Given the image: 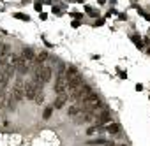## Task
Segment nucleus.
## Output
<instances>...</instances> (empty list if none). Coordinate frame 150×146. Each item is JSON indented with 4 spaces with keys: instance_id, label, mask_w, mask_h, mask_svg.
<instances>
[{
    "instance_id": "nucleus-21",
    "label": "nucleus",
    "mask_w": 150,
    "mask_h": 146,
    "mask_svg": "<svg viewBox=\"0 0 150 146\" xmlns=\"http://www.w3.org/2000/svg\"><path fill=\"white\" fill-rule=\"evenodd\" d=\"M71 16H72V18H81V14H80V13H71Z\"/></svg>"
},
{
    "instance_id": "nucleus-5",
    "label": "nucleus",
    "mask_w": 150,
    "mask_h": 146,
    "mask_svg": "<svg viewBox=\"0 0 150 146\" xmlns=\"http://www.w3.org/2000/svg\"><path fill=\"white\" fill-rule=\"evenodd\" d=\"M39 90H42V88H39L34 81L25 83V88H23V97H25L27 100H34V97H35V93H37Z\"/></svg>"
},
{
    "instance_id": "nucleus-13",
    "label": "nucleus",
    "mask_w": 150,
    "mask_h": 146,
    "mask_svg": "<svg viewBox=\"0 0 150 146\" xmlns=\"http://www.w3.org/2000/svg\"><path fill=\"white\" fill-rule=\"evenodd\" d=\"M108 142H110V141L104 139V137H97V139H90V141H87L88 146H103V144H108Z\"/></svg>"
},
{
    "instance_id": "nucleus-16",
    "label": "nucleus",
    "mask_w": 150,
    "mask_h": 146,
    "mask_svg": "<svg viewBox=\"0 0 150 146\" xmlns=\"http://www.w3.org/2000/svg\"><path fill=\"white\" fill-rule=\"evenodd\" d=\"M131 41L136 44V48H139V49L143 48V42H141V37L139 35H131Z\"/></svg>"
},
{
    "instance_id": "nucleus-1",
    "label": "nucleus",
    "mask_w": 150,
    "mask_h": 146,
    "mask_svg": "<svg viewBox=\"0 0 150 146\" xmlns=\"http://www.w3.org/2000/svg\"><path fill=\"white\" fill-rule=\"evenodd\" d=\"M13 74H14V67L11 63L0 67V95L6 93V88H7L9 81L13 79Z\"/></svg>"
},
{
    "instance_id": "nucleus-4",
    "label": "nucleus",
    "mask_w": 150,
    "mask_h": 146,
    "mask_svg": "<svg viewBox=\"0 0 150 146\" xmlns=\"http://www.w3.org/2000/svg\"><path fill=\"white\" fill-rule=\"evenodd\" d=\"M90 92H92V88H90V85H87V83H83V85H81V86H80V88H78L76 92H74L72 95H69L67 99H69V100H72V102H76V100H80V99H83V97H87V95H88Z\"/></svg>"
},
{
    "instance_id": "nucleus-9",
    "label": "nucleus",
    "mask_w": 150,
    "mask_h": 146,
    "mask_svg": "<svg viewBox=\"0 0 150 146\" xmlns=\"http://www.w3.org/2000/svg\"><path fill=\"white\" fill-rule=\"evenodd\" d=\"M83 83H85V81H83V78H81V76L78 74L76 78H72V79H71V81L67 83V90H65V92H69V95H72V93L76 92V90H78V88H80V86H81ZM69 95H67V97H69Z\"/></svg>"
},
{
    "instance_id": "nucleus-20",
    "label": "nucleus",
    "mask_w": 150,
    "mask_h": 146,
    "mask_svg": "<svg viewBox=\"0 0 150 146\" xmlns=\"http://www.w3.org/2000/svg\"><path fill=\"white\" fill-rule=\"evenodd\" d=\"M14 18H16V20H21V21H30V18H28V16H25L23 13H16V14H14Z\"/></svg>"
},
{
    "instance_id": "nucleus-7",
    "label": "nucleus",
    "mask_w": 150,
    "mask_h": 146,
    "mask_svg": "<svg viewBox=\"0 0 150 146\" xmlns=\"http://www.w3.org/2000/svg\"><path fill=\"white\" fill-rule=\"evenodd\" d=\"M97 111H92V109H85L83 113H80L76 116V123H88V121H94Z\"/></svg>"
},
{
    "instance_id": "nucleus-15",
    "label": "nucleus",
    "mask_w": 150,
    "mask_h": 146,
    "mask_svg": "<svg viewBox=\"0 0 150 146\" xmlns=\"http://www.w3.org/2000/svg\"><path fill=\"white\" fill-rule=\"evenodd\" d=\"M44 99H46V97H44V93H42V90H39V92L35 93V97H34V102H35L37 106H41V104L44 102Z\"/></svg>"
},
{
    "instance_id": "nucleus-17",
    "label": "nucleus",
    "mask_w": 150,
    "mask_h": 146,
    "mask_svg": "<svg viewBox=\"0 0 150 146\" xmlns=\"http://www.w3.org/2000/svg\"><path fill=\"white\" fill-rule=\"evenodd\" d=\"M103 128H104L103 125H94V127L87 128V134H88V135H92V134H96V132H99V130H103Z\"/></svg>"
},
{
    "instance_id": "nucleus-23",
    "label": "nucleus",
    "mask_w": 150,
    "mask_h": 146,
    "mask_svg": "<svg viewBox=\"0 0 150 146\" xmlns=\"http://www.w3.org/2000/svg\"><path fill=\"white\" fill-rule=\"evenodd\" d=\"M80 25H81V23H80V21H72V27H74V28H78V27H80Z\"/></svg>"
},
{
    "instance_id": "nucleus-6",
    "label": "nucleus",
    "mask_w": 150,
    "mask_h": 146,
    "mask_svg": "<svg viewBox=\"0 0 150 146\" xmlns=\"http://www.w3.org/2000/svg\"><path fill=\"white\" fill-rule=\"evenodd\" d=\"M20 56L23 58V62L28 65V69H32V65H34V60H35V53H34V49L32 48H21V53H20Z\"/></svg>"
},
{
    "instance_id": "nucleus-12",
    "label": "nucleus",
    "mask_w": 150,
    "mask_h": 146,
    "mask_svg": "<svg viewBox=\"0 0 150 146\" xmlns=\"http://www.w3.org/2000/svg\"><path fill=\"white\" fill-rule=\"evenodd\" d=\"M67 100H69V99H67V95H65V93H60V95L57 97L55 104H53V109H60V107H64Z\"/></svg>"
},
{
    "instance_id": "nucleus-3",
    "label": "nucleus",
    "mask_w": 150,
    "mask_h": 146,
    "mask_svg": "<svg viewBox=\"0 0 150 146\" xmlns=\"http://www.w3.org/2000/svg\"><path fill=\"white\" fill-rule=\"evenodd\" d=\"M23 88H25V81H23V78H21V76H18V78L14 79L13 92H11V95L14 97V100H16V102L23 100Z\"/></svg>"
},
{
    "instance_id": "nucleus-22",
    "label": "nucleus",
    "mask_w": 150,
    "mask_h": 146,
    "mask_svg": "<svg viewBox=\"0 0 150 146\" xmlns=\"http://www.w3.org/2000/svg\"><path fill=\"white\" fill-rule=\"evenodd\" d=\"M97 25H99V27L104 25V20H97V21H96V27H97Z\"/></svg>"
},
{
    "instance_id": "nucleus-2",
    "label": "nucleus",
    "mask_w": 150,
    "mask_h": 146,
    "mask_svg": "<svg viewBox=\"0 0 150 146\" xmlns=\"http://www.w3.org/2000/svg\"><path fill=\"white\" fill-rule=\"evenodd\" d=\"M64 72H65V65H64V63H58L57 79H55V85H53V92H55L57 95L65 93V90H67V79H65V76H64Z\"/></svg>"
},
{
    "instance_id": "nucleus-24",
    "label": "nucleus",
    "mask_w": 150,
    "mask_h": 146,
    "mask_svg": "<svg viewBox=\"0 0 150 146\" xmlns=\"http://www.w3.org/2000/svg\"><path fill=\"white\" fill-rule=\"evenodd\" d=\"M34 7H35V11H41V4H39V2H35V6H34Z\"/></svg>"
},
{
    "instance_id": "nucleus-19",
    "label": "nucleus",
    "mask_w": 150,
    "mask_h": 146,
    "mask_svg": "<svg viewBox=\"0 0 150 146\" xmlns=\"http://www.w3.org/2000/svg\"><path fill=\"white\" fill-rule=\"evenodd\" d=\"M51 114H53V106H50V107H46V109H44L42 118H44V120H48V118H51Z\"/></svg>"
},
{
    "instance_id": "nucleus-8",
    "label": "nucleus",
    "mask_w": 150,
    "mask_h": 146,
    "mask_svg": "<svg viewBox=\"0 0 150 146\" xmlns=\"http://www.w3.org/2000/svg\"><path fill=\"white\" fill-rule=\"evenodd\" d=\"M110 120H111V113L108 111V109H101V111H97V114H96V118H94V121H96V125H104V123H110Z\"/></svg>"
},
{
    "instance_id": "nucleus-14",
    "label": "nucleus",
    "mask_w": 150,
    "mask_h": 146,
    "mask_svg": "<svg viewBox=\"0 0 150 146\" xmlns=\"http://www.w3.org/2000/svg\"><path fill=\"white\" fill-rule=\"evenodd\" d=\"M104 130L108 134H118L120 132V125L118 123H108V127H104Z\"/></svg>"
},
{
    "instance_id": "nucleus-26",
    "label": "nucleus",
    "mask_w": 150,
    "mask_h": 146,
    "mask_svg": "<svg viewBox=\"0 0 150 146\" xmlns=\"http://www.w3.org/2000/svg\"><path fill=\"white\" fill-rule=\"evenodd\" d=\"M2 46H4V44H2V42H0V49H2Z\"/></svg>"
},
{
    "instance_id": "nucleus-10",
    "label": "nucleus",
    "mask_w": 150,
    "mask_h": 146,
    "mask_svg": "<svg viewBox=\"0 0 150 146\" xmlns=\"http://www.w3.org/2000/svg\"><path fill=\"white\" fill-rule=\"evenodd\" d=\"M11 46L9 44H4L2 49H0V67H4L9 63V58H11Z\"/></svg>"
},
{
    "instance_id": "nucleus-25",
    "label": "nucleus",
    "mask_w": 150,
    "mask_h": 146,
    "mask_svg": "<svg viewBox=\"0 0 150 146\" xmlns=\"http://www.w3.org/2000/svg\"><path fill=\"white\" fill-rule=\"evenodd\" d=\"M53 14H60V9L58 7H53Z\"/></svg>"
},
{
    "instance_id": "nucleus-18",
    "label": "nucleus",
    "mask_w": 150,
    "mask_h": 146,
    "mask_svg": "<svg viewBox=\"0 0 150 146\" xmlns=\"http://www.w3.org/2000/svg\"><path fill=\"white\" fill-rule=\"evenodd\" d=\"M85 11H87L92 18H97V16H99V11H96V9H94V7H90V6H85Z\"/></svg>"
},
{
    "instance_id": "nucleus-11",
    "label": "nucleus",
    "mask_w": 150,
    "mask_h": 146,
    "mask_svg": "<svg viewBox=\"0 0 150 146\" xmlns=\"http://www.w3.org/2000/svg\"><path fill=\"white\" fill-rule=\"evenodd\" d=\"M78 74H80V72H78V67H74V65H69V67H65V72H64V76H65L67 83H69L72 78H76Z\"/></svg>"
}]
</instances>
